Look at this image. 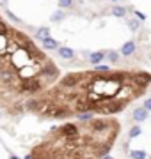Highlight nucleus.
Here are the masks:
<instances>
[{
    "instance_id": "obj_12",
    "label": "nucleus",
    "mask_w": 151,
    "mask_h": 159,
    "mask_svg": "<svg viewBox=\"0 0 151 159\" xmlns=\"http://www.w3.org/2000/svg\"><path fill=\"white\" fill-rule=\"evenodd\" d=\"M36 37L37 39H46V37H50V29L48 27H41V29H37V34H36Z\"/></svg>"
},
{
    "instance_id": "obj_4",
    "label": "nucleus",
    "mask_w": 151,
    "mask_h": 159,
    "mask_svg": "<svg viewBox=\"0 0 151 159\" xmlns=\"http://www.w3.org/2000/svg\"><path fill=\"white\" fill-rule=\"evenodd\" d=\"M59 138H64V140H76L80 138V127L73 122H66L57 129Z\"/></svg>"
},
{
    "instance_id": "obj_1",
    "label": "nucleus",
    "mask_w": 151,
    "mask_h": 159,
    "mask_svg": "<svg viewBox=\"0 0 151 159\" xmlns=\"http://www.w3.org/2000/svg\"><path fill=\"white\" fill-rule=\"evenodd\" d=\"M20 94H27V96H37L41 92L45 90V81L41 78H29V80H23L18 83V89H16Z\"/></svg>"
},
{
    "instance_id": "obj_10",
    "label": "nucleus",
    "mask_w": 151,
    "mask_h": 159,
    "mask_svg": "<svg viewBox=\"0 0 151 159\" xmlns=\"http://www.w3.org/2000/svg\"><path fill=\"white\" fill-rule=\"evenodd\" d=\"M43 48L45 50H57L59 48V43L52 37H46V39H43Z\"/></svg>"
},
{
    "instance_id": "obj_17",
    "label": "nucleus",
    "mask_w": 151,
    "mask_h": 159,
    "mask_svg": "<svg viewBox=\"0 0 151 159\" xmlns=\"http://www.w3.org/2000/svg\"><path fill=\"white\" fill-rule=\"evenodd\" d=\"M105 57L109 58V62H114V64H116L117 60H119V53H117V51H109Z\"/></svg>"
},
{
    "instance_id": "obj_24",
    "label": "nucleus",
    "mask_w": 151,
    "mask_h": 159,
    "mask_svg": "<svg viewBox=\"0 0 151 159\" xmlns=\"http://www.w3.org/2000/svg\"><path fill=\"white\" fill-rule=\"evenodd\" d=\"M135 16L139 18V21H144V20H146V14H144V12H140V11H135Z\"/></svg>"
},
{
    "instance_id": "obj_26",
    "label": "nucleus",
    "mask_w": 151,
    "mask_h": 159,
    "mask_svg": "<svg viewBox=\"0 0 151 159\" xmlns=\"http://www.w3.org/2000/svg\"><path fill=\"white\" fill-rule=\"evenodd\" d=\"M6 2H7V0H0V4H2V6H6Z\"/></svg>"
},
{
    "instance_id": "obj_23",
    "label": "nucleus",
    "mask_w": 151,
    "mask_h": 159,
    "mask_svg": "<svg viewBox=\"0 0 151 159\" xmlns=\"http://www.w3.org/2000/svg\"><path fill=\"white\" fill-rule=\"evenodd\" d=\"M142 108H144L146 111H151V97L144 101V106H142Z\"/></svg>"
},
{
    "instance_id": "obj_8",
    "label": "nucleus",
    "mask_w": 151,
    "mask_h": 159,
    "mask_svg": "<svg viewBox=\"0 0 151 159\" xmlns=\"http://www.w3.org/2000/svg\"><path fill=\"white\" fill-rule=\"evenodd\" d=\"M105 55H107L105 51H94V53H91V55H89V62L94 64V66H98V64L105 58Z\"/></svg>"
},
{
    "instance_id": "obj_11",
    "label": "nucleus",
    "mask_w": 151,
    "mask_h": 159,
    "mask_svg": "<svg viewBox=\"0 0 151 159\" xmlns=\"http://www.w3.org/2000/svg\"><path fill=\"white\" fill-rule=\"evenodd\" d=\"M76 119L80 122H91L94 119V113L93 111H84V113H76Z\"/></svg>"
},
{
    "instance_id": "obj_13",
    "label": "nucleus",
    "mask_w": 151,
    "mask_h": 159,
    "mask_svg": "<svg viewBox=\"0 0 151 159\" xmlns=\"http://www.w3.org/2000/svg\"><path fill=\"white\" fill-rule=\"evenodd\" d=\"M112 14L117 16V18H124V16H126V9L121 7V6H114V7H112Z\"/></svg>"
},
{
    "instance_id": "obj_14",
    "label": "nucleus",
    "mask_w": 151,
    "mask_h": 159,
    "mask_svg": "<svg viewBox=\"0 0 151 159\" xmlns=\"http://www.w3.org/2000/svg\"><path fill=\"white\" fill-rule=\"evenodd\" d=\"M140 133H142V129H140V125H134V127L130 129V133H128V140H134V138L140 136Z\"/></svg>"
},
{
    "instance_id": "obj_21",
    "label": "nucleus",
    "mask_w": 151,
    "mask_h": 159,
    "mask_svg": "<svg viewBox=\"0 0 151 159\" xmlns=\"http://www.w3.org/2000/svg\"><path fill=\"white\" fill-rule=\"evenodd\" d=\"M109 71H110V69L107 67V66H96V67H94V73H109Z\"/></svg>"
},
{
    "instance_id": "obj_3",
    "label": "nucleus",
    "mask_w": 151,
    "mask_h": 159,
    "mask_svg": "<svg viewBox=\"0 0 151 159\" xmlns=\"http://www.w3.org/2000/svg\"><path fill=\"white\" fill-rule=\"evenodd\" d=\"M130 83L139 89V90L146 92V89L151 85V74L144 73V71H137V73H130Z\"/></svg>"
},
{
    "instance_id": "obj_15",
    "label": "nucleus",
    "mask_w": 151,
    "mask_h": 159,
    "mask_svg": "<svg viewBox=\"0 0 151 159\" xmlns=\"http://www.w3.org/2000/svg\"><path fill=\"white\" fill-rule=\"evenodd\" d=\"M130 157L132 159H148V154L144 150H130Z\"/></svg>"
},
{
    "instance_id": "obj_16",
    "label": "nucleus",
    "mask_w": 151,
    "mask_h": 159,
    "mask_svg": "<svg viewBox=\"0 0 151 159\" xmlns=\"http://www.w3.org/2000/svg\"><path fill=\"white\" fill-rule=\"evenodd\" d=\"M50 20H52L53 23L62 21V20H64V12H62V11H53V12H52V16H50Z\"/></svg>"
},
{
    "instance_id": "obj_6",
    "label": "nucleus",
    "mask_w": 151,
    "mask_h": 159,
    "mask_svg": "<svg viewBox=\"0 0 151 159\" xmlns=\"http://www.w3.org/2000/svg\"><path fill=\"white\" fill-rule=\"evenodd\" d=\"M25 108L29 110V111L37 113V111H39V99H36V97H29V99L25 101Z\"/></svg>"
},
{
    "instance_id": "obj_22",
    "label": "nucleus",
    "mask_w": 151,
    "mask_h": 159,
    "mask_svg": "<svg viewBox=\"0 0 151 159\" xmlns=\"http://www.w3.org/2000/svg\"><path fill=\"white\" fill-rule=\"evenodd\" d=\"M6 14H7V16H9V18H11L12 21H16V23H22V20H20V18H18V16H14V14H12L11 11H7Z\"/></svg>"
},
{
    "instance_id": "obj_2",
    "label": "nucleus",
    "mask_w": 151,
    "mask_h": 159,
    "mask_svg": "<svg viewBox=\"0 0 151 159\" xmlns=\"http://www.w3.org/2000/svg\"><path fill=\"white\" fill-rule=\"evenodd\" d=\"M82 80H84V73H70L59 80L57 87L62 90H73L82 83Z\"/></svg>"
},
{
    "instance_id": "obj_29",
    "label": "nucleus",
    "mask_w": 151,
    "mask_h": 159,
    "mask_svg": "<svg viewBox=\"0 0 151 159\" xmlns=\"http://www.w3.org/2000/svg\"><path fill=\"white\" fill-rule=\"evenodd\" d=\"M148 159H151V156H149V157H148Z\"/></svg>"
},
{
    "instance_id": "obj_5",
    "label": "nucleus",
    "mask_w": 151,
    "mask_h": 159,
    "mask_svg": "<svg viewBox=\"0 0 151 159\" xmlns=\"http://www.w3.org/2000/svg\"><path fill=\"white\" fill-rule=\"evenodd\" d=\"M135 51H137V46H135L134 41H126L124 44H123L121 48V55H124V57H130V55H134Z\"/></svg>"
},
{
    "instance_id": "obj_7",
    "label": "nucleus",
    "mask_w": 151,
    "mask_h": 159,
    "mask_svg": "<svg viewBox=\"0 0 151 159\" xmlns=\"http://www.w3.org/2000/svg\"><path fill=\"white\" fill-rule=\"evenodd\" d=\"M148 113H149V111H146L142 106H140V108H135L134 110V120L135 122H144V120L148 119Z\"/></svg>"
},
{
    "instance_id": "obj_30",
    "label": "nucleus",
    "mask_w": 151,
    "mask_h": 159,
    "mask_svg": "<svg viewBox=\"0 0 151 159\" xmlns=\"http://www.w3.org/2000/svg\"><path fill=\"white\" fill-rule=\"evenodd\" d=\"M114 2H117V0H114Z\"/></svg>"
},
{
    "instance_id": "obj_9",
    "label": "nucleus",
    "mask_w": 151,
    "mask_h": 159,
    "mask_svg": "<svg viewBox=\"0 0 151 159\" xmlns=\"http://www.w3.org/2000/svg\"><path fill=\"white\" fill-rule=\"evenodd\" d=\"M59 50V55L62 58H73L75 57V51H73V48H68V46H62V48H57Z\"/></svg>"
},
{
    "instance_id": "obj_20",
    "label": "nucleus",
    "mask_w": 151,
    "mask_h": 159,
    "mask_svg": "<svg viewBox=\"0 0 151 159\" xmlns=\"http://www.w3.org/2000/svg\"><path fill=\"white\" fill-rule=\"evenodd\" d=\"M128 27L132 30H137L139 29V20H128Z\"/></svg>"
},
{
    "instance_id": "obj_19",
    "label": "nucleus",
    "mask_w": 151,
    "mask_h": 159,
    "mask_svg": "<svg viewBox=\"0 0 151 159\" xmlns=\"http://www.w3.org/2000/svg\"><path fill=\"white\" fill-rule=\"evenodd\" d=\"M57 2L62 9H70V7L73 6V0H57Z\"/></svg>"
},
{
    "instance_id": "obj_25",
    "label": "nucleus",
    "mask_w": 151,
    "mask_h": 159,
    "mask_svg": "<svg viewBox=\"0 0 151 159\" xmlns=\"http://www.w3.org/2000/svg\"><path fill=\"white\" fill-rule=\"evenodd\" d=\"M25 159H34V156H32V154H27V156H25Z\"/></svg>"
},
{
    "instance_id": "obj_28",
    "label": "nucleus",
    "mask_w": 151,
    "mask_h": 159,
    "mask_svg": "<svg viewBox=\"0 0 151 159\" xmlns=\"http://www.w3.org/2000/svg\"><path fill=\"white\" fill-rule=\"evenodd\" d=\"M9 159H20V157H16V156H9Z\"/></svg>"
},
{
    "instance_id": "obj_27",
    "label": "nucleus",
    "mask_w": 151,
    "mask_h": 159,
    "mask_svg": "<svg viewBox=\"0 0 151 159\" xmlns=\"http://www.w3.org/2000/svg\"><path fill=\"white\" fill-rule=\"evenodd\" d=\"M101 159H112V157H110V156H103Z\"/></svg>"
},
{
    "instance_id": "obj_18",
    "label": "nucleus",
    "mask_w": 151,
    "mask_h": 159,
    "mask_svg": "<svg viewBox=\"0 0 151 159\" xmlns=\"http://www.w3.org/2000/svg\"><path fill=\"white\" fill-rule=\"evenodd\" d=\"M9 27H7V23L4 21V20H0V35H7L9 34Z\"/></svg>"
}]
</instances>
